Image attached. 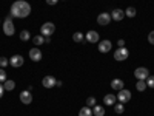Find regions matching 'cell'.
I'll return each mask as SVG.
<instances>
[{
  "label": "cell",
  "mask_w": 154,
  "mask_h": 116,
  "mask_svg": "<svg viewBox=\"0 0 154 116\" xmlns=\"http://www.w3.org/2000/svg\"><path fill=\"white\" fill-rule=\"evenodd\" d=\"M31 14V5L25 0H17L11 5V16L17 19H25Z\"/></svg>",
  "instance_id": "6da1fadb"
},
{
  "label": "cell",
  "mask_w": 154,
  "mask_h": 116,
  "mask_svg": "<svg viewBox=\"0 0 154 116\" xmlns=\"http://www.w3.org/2000/svg\"><path fill=\"white\" fill-rule=\"evenodd\" d=\"M54 31H56V27H54V23H51V22L43 23L42 28H40V33H42L43 37H51L54 34Z\"/></svg>",
  "instance_id": "7a4b0ae2"
},
{
  "label": "cell",
  "mask_w": 154,
  "mask_h": 116,
  "mask_svg": "<svg viewBox=\"0 0 154 116\" xmlns=\"http://www.w3.org/2000/svg\"><path fill=\"white\" fill-rule=\"evenodd\" d=\"M128 56H130V51H128L126 48H123V47H120V48H117V50L114 51V59H116V60H119V62L126 60Z\"/></svg>",
  "instance_id": "3957f363"
},
{
  "label": "cell",
  "mask_w": 154,
  "mask_h": 116,
  "mask_svg": "<svg viewBox=\"0 0 154 116\" xmlns=\"http://www.w3.org/2000/svg\"><path fill=\"white\" fill-rule=\"evenodd\" d=\"M134 76H136L137 81H145L146 77L149 76V71H148V68H145V67H139V68H136Z\"/></svg>",
  "instance_id": "277c9868"
},
{
  "label": "cell",
  "mask_w": 154,
  "mask_h": 116,
  "mask_svg": "<svg viewBox=\"0 0 154 116\" xmlns=\"http://www.w3.org/2000/svg\"><path fill=\"white\" fill-rule=\"evenodd\" d=\"M130 99H131V92H130V90H125V88L119 90V95H117V101L119 102L125 104V102H128Z\"/></svg>",
  "instance_id": "5b68a950"
},
{
  "label": "cell",
  "mask_w": 154,
  "mask_h": 116,
  "mask_svg": "<svg viewBox=\"0 0 154 116\" xmlns=\"http://www.w3.org/2000/svg\"><path fill=\"white\" fill-rule=\"evenodd\" d=\"M14 31H16L14 23L11 22V19H6V20L3 22V34H6V36H12V34H14Z\"/></svg>",
  "instance_id": "8992f818"
},
{
  "label": "cell",
  "mask_w": 154,
  "mask_h": 116,
  "mask_svg": "<svg viewBox=\"0 0 154 116\" xmlns=\"http://www.w3.org/2000/svg\"><path fill=\"white\" fill-rule=\"evenodd\" d=\"M23 62H25V59H23L20 54H14V56L9 59V65L14 67V68H19V67L23 65Z\"/></svg>",
  "instance_id": "52a82bcc"
},
{
  "label": "cell",
  "mask_w": 154,
  "mask_h": 116,
  "mask_svg": "<svg viewBox=\"0 0 154 116\" xmlns=\"http://www.w3.org/2000/svg\"><path fill=\"white\" fill-rule=\"evenodd\" d=\"M111 20H112L111 14H108V12H102V14H99V17H97V23L102 25V27H106Z\"/></svg>",
  "instance_id": "ba28073f"
},
{
  "label": "cell",
  "mask_w": 154,
  "mask_h": 116,
  "mask_svg": "<svg viewBox=\"0 0 154 116\" xmlns=\"http://www.w3.org/2000/svg\"><path fill=\"white\" fill-rule=\"evenodd\" d=\"M56 77H53V76H45L43 79H42V85L45 87V88H53V87H56Z\"/></svg>",
  "instance_id": "9c48e42d"
},
{
  "label": "cell",
  "mask_w": 154,
  "mask_h": 116,
  "mask_svg": "<svg viewBox=\"0 0 154 116\" xmlns=\"http://www.w3.org/2000/svg\"><path fill=\"white\" fill-rule=\"evenodd\" d=\"M29 59L34 60V62H38L42 59V51L40 48H31L29 50Z\"/></svg>",
  "instance_id": "30bf717a"
},
{
  "label": "cell",
  "mask_w": 154,
  "mask_h": 116,
  "mask_svg": "<svg viewBox=\"0 0 154 116\" xmlns=\"http://www.w3.org/2000/svg\"><path fill=\"white\" fill-rule=\"evenodd\" d=\"M20 101L23 102L25 105L31 104V102H32V96H31V92H29V90H25V92L20 93Z\"/></svg>",
  "instance_id": "8fae6325"
},
{
  "label": "cell",
  "mask_w": 154,
  "mask_h": 116,
  "mask_svg": "<svg viewBox=\"0 0 154 116\" xmlns=\"http://www.w3.org/2000/svg\"><path fill=\"white\" fill-rule=\"evenodd\" d=\"M111 48H112L111 40H102V42H99V51H100V53H108V51H111Z\"/></svg>",
  "instance_id": "7c38bea8"
},
{
  "label": "cell",
  "mask_w": 154,
  "mask_h": 116,
  "mask_svg": "<svg viewBox=\"0 0 154 116\" xmlns=\"http://www.w3.org/2000/svg\"><path fill=\"white\" fill-rule=\"evenodd\" d=\"M85 37H86V40H88L89 44H96V42H99V39H100V37H99V33H97V31H93V30L88 31Z\"/></svg>",
  "instance_id": "4fadbf2b"
},
{
  "label": "cell",
  "mask_w": 154,
  "mask_h": 116,
  "mask_svg": "<svg viewBox=\"0 0 154 116\" xmlns=\"http://www.w3.org/2000/svg\"><path fill=\"white\" fill-rule=\"evenodd\" d=\"M123 17H125V11H123V9H112L111 19H114L116 22H119V20H122Z\"/></svg>",
  "instance_id": "5bb4252c"
},
{
  "label": "cell",
  "mask_w": 154,
  "mask_h": 116,
  "mask_svg": "<svg viewBox=\"0 0 154 116\" xmlns=\"http://www.w3.org/2000/svg\"><path fill=\"white\" fill-rule=\"evenodd\" d=\"M116 101H117V96H114V95H106V96L103 98V104H105V105H114Z\"/></svg>",
  "instance_id": "9a60e30c"
},
{
  "label": "cell",
  "mask_w": 154,
  "mask_h": 116,
  "mask_svg": "<svg viewBox=\"0 0 154 116\" xmlns=\"http://www.w3.org/2000/svg\"><path fill=\"white\" fill-rule=\"evenodd\" d=\"M111 87L114 90H122L123 88V81L122 79H112L111 81Z\"/></svg>",
  "instance_id": "2e32d148"
},
{
  "label": "cell",
  "mask_w": 154,
  "mask_h": 116,
  "mask_svg": "<svg viewBox=\"0 0 154 116\" xmlns=\"http://www.w3.org/2000/svg\"><path fill=\"white\" fill-rule=\"evenodd\" d=\"M14 87H16V82H14V81L6 79V81L3 82V88L6 90V92H11V90H14Z\"/></svg>",
  "instance_id": "e0dca14e"
},
{
  "label": "cell",
  "mask_w": 154,
  "mask_h": 116,
  "mask_svg": "<svg viewBox=\"0 0 154 116\" xmlns=\"http://www.w3.org/2000/svg\"><path fill=\"white\" fill-rule=\"evenodd\" d=\"M79 116H93V110H91V107H83V108H80V111H79Z\"/></svg>",
  "instance_id": "ac0fdd59"
},
{
  "label": "cell",
  "mask_w": 154,
  "mask_h": 116,
  "mask_svg": "<svg viewBox=\"0 0 154 116\" xmlns=\"http://www.w3.org/2000/svg\"><path fill=\"white\" fill-rule=\"evenodd\" d=\"M93 114L94 116H103L105 114V108H102L100 105H94L93 107Z\"/></svg>",
  "instance_id": "d6986e66"
},
{
  "label": "cell",
  "mask_w": 154,
  "mask_h": 116,
  "mask_svg": "<svg viewBox=\"0 0 154 116\" xmlns=\"http://www.w3.org/2000/svg\"><path fill=\"white\" fill-rule=\"evenodd\" d=\"M32 42H34V45H35V47H38V45L45 44V37H43L42 34H38V36H35V37L32 39Z\"/></svg>",
  "instance_id": "ffe728a7"
},
{
  "label": "cell",
  "mask_w": 154,
  "mask_h": 116,
  "mask_svg": "<svg viewBox=\"0 0 154 116\" xmlns=\"http://www.w3.org/2000/svg\"><path fill=\"white\" fill-rule=\"evenodd\" d=\"M31 39V34H29V31H26V30H23L22 33H20V40H23V42H26V40H29Z\"/></svg>",
  "instance_id": "44dd1931"
},
{
  "label": "cell",
  "mask_w": 154,
  "mask_h": 116,
  "mask_svg": "<svg viewBox=\"0 0 154 116\" xmlns=\"http://www.w3.org/2000/svg\"><path fill=\"white\" fill-rule=\"evenodd\" d=\"M136 88H137V92H143V90L146 88V82L145 81H137Z\"/></svg>",
  "instance_id": "7402d4cb"
},
{
  "label": "cell",
  "mask_w": 154,
  "mask_h": 116,
  "mask_svg": "<svg viewBox=\"0 0 154 116\" xmlns=\"http://www.w3.org/2000/svg\"><path fill=\"white\" fill-rule=\"evenodd\" d=\"M125 16H126V17H134V16H136V8H133V6L126 8V11H125Z\"/></svg>",
  "instance_id": "603a6c76"
},
{
  "label": "cell",
  "mask_w": 154,
  "mask_h": 116,
  "mask_svg": "<svg viewBox=\"0 0 154 116\" xmlns=\"http://www.w3.org/2000/svg\"><path fill=\"white\" fill-rule=\"evenodd\" d=\"M72 40H74V42H82V40H83V34L79 33V31L74 33V34H72Z\"/></svg>",
  "instance_id": "cb8c5ba5"
},
{
  "label": "cell",
  "mask_w": 154,
  "mask_h": 116,
  "mask_svg": "<svg viewBox=\"0 0 154 116\" xmlns=\"http://www.w3.org/2000/svg\"><path fill=\"white\" fill-rule=\"evenodd\" d=\"M123 104H122V102H120V104H114V111L116 113H119V114H122L123 113Z\"/></svg>",
  "instance_id": "d4e9b609"
},
{
  "label": "cell",
  "mask_w": 154,
  "mask_h": 116,
  "mask_svg": "<svg viewBox=\"0 0 154 116\" xmlns=\"http://www.w3.org/2000/svg\"><path fill=\"white\" fill-rule=\"evenodd\" d=\"M145 82H146V87H149V88H154V76H148Z\"/></svg>",
  "instance_id": "484cf974"
},
{
  "label": "cell",
  "mask_w": 154,
  "mask_h": 116,
  "mask_svg": "<svg viewBox=\"0 0 154 116\" xmlns=\"http://www.w3.org/2000/svg\"><path fill=\"white\" fill-rule=\"evenodd\" d=\"M86 105H88V107H94V105H96V98H94V96H89V98L86 99Z\"/></svg>",
  "instance_id": "4316f807"
},
{
  "label": "cell",
  "mask_w": 154,
  "mask_h": 116,
  "mask_svg": "<svg viewBox=\"0 0 154 116\" xmlns=\"http://www.w3.org/2000/svg\"><path fill=\"white\" fill-rule=\"evenodd\" d=\"M8 63H9V59H6V57H3V56L0 57V67H2V68H5Z\"/></svg>",
  "instance_id": "83f0119b"
},
{
  "label": "cell",
  "mask_w": 154,
  "mask_h": 116,
  "mask_svg": "<svg viewBox=\"0 0 154 116\" xmlns=\"http://www.w3.org/2000/svg\"><path fill=\"white\" fill-rule=\"evenodd\" d=\"M5 81H6V71L0 68V82H5Z\"/></svg>",
  "instance_id": "f1b7e54d"
},
{
  "label": "cell",
  "mask_w": 154,
  "mask_h": 116,
  "mask_svg": "<svg viewBox=\"0 0 154 116\" xmlns=\"http://www.w3.org/2000/svg\"><path fill=\"white\" fill-rule=\"evenodd\" d=\"M148 42H149L151 45H154V31H151V33L148 34Z\"/></svg>",
  "instance_id": "f546056e"
},
{
  "label": "cell",
  "mask_w": 154,
  "mask_h": 116,
  "mask_svg": "<svg viewBox=\"0 0 154 116\" xmlns=\"http://www.w3.org/2000/svg\"><path fill=\"white\" fill-rule=\"evenodd\" d=\"M57 2H59V0H46V3H48V5H56Z\"/></svg>",
  "instance_id": "4dcf8cb0"
},
{
  "label": "cell",
  "mask_w": 154,
  "mask_h": 116,
  "mask_svg": "<svg viewBox=\"0 0 154 116\" xmlns=\"http://www.w3.org/2000/svg\"><path fill=\"white\" fill-rule=\"evenodd\" d=\"M3 90H5V88H3V85H2V84H0V98H2V96H3Z\"/></svg>",
  "instance_id": "1f68e13d"
},
{
  "label": "cell",
  "mask_w": 154,
  "mask_h": 116,
  "mask_svg": "<svg viewBox=\"0 0 154 116\" xmlns=\"http://www.w3.org/2000/svg\"><path fill=\"white\" fill-rule=\"evenodd\" d=\"M117 45H119V48H120V47H123V45H125V40H122V39H120V40L117 42Z\"/></svg>",
  "instance_id": "d6a6232c"
},
{
  "label": "cell",
  "mask_w": 154,
  "mask_h": 116,
  "mask_svg": "<svg viewBox=\"0 0 154 116\" xmlns=\"http://www.w3.org/2000/svg\"><path fill=\"white\" fill-rule=\"evenodd\" d=\"M0 23H2V20H0Z\"/></svg>",
  "instance_id": "836d02e7"
}]
</instances>
